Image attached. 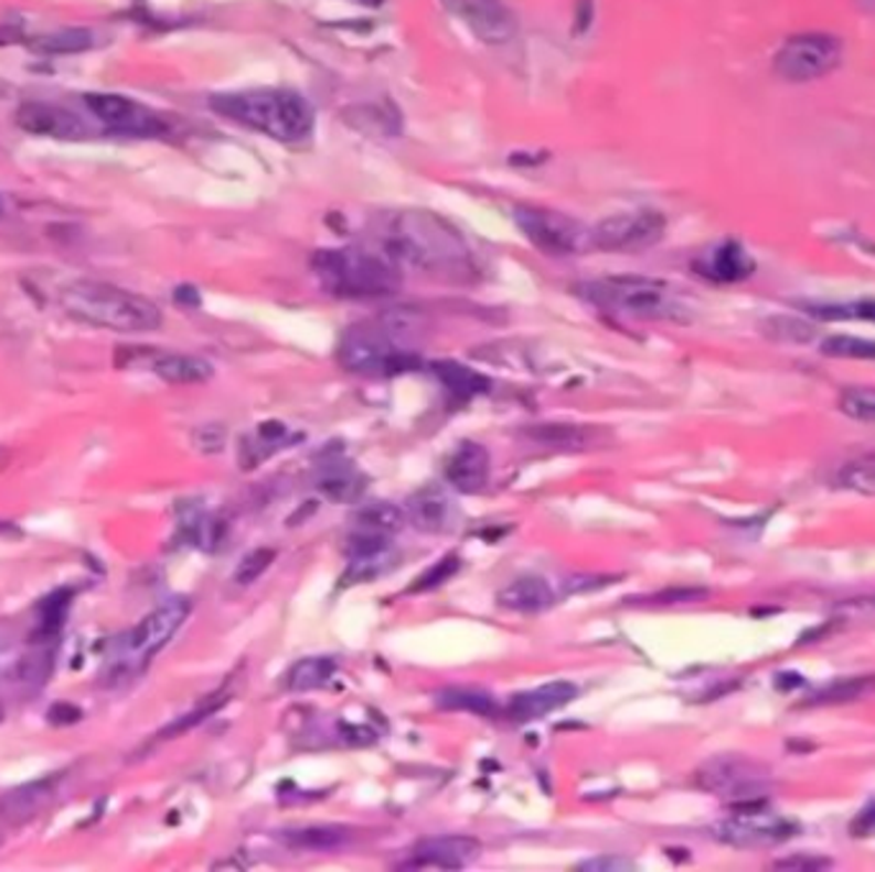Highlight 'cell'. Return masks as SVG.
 <instances>
[{
	"label": "cell",
	"mask_w": 875,
	"mask_h": 872,
	"mask_svg": "<svg viewBox=\"0 0 875 872\" xmlns=\"http://www.w3.org/2000/svg\"><path fill=\"white\" fill-rule=\"evenodd\" d=\"M382 254L399 269L459 281L473 274L467 241L430 210H403L392 215L382 236Z\"/></svg>",
	"instance_id": "6da1fadb"
},
{
	"label": "cell",
	"mask_w": 875,
	"mask_h": 872,
	"mask_svg": "<svg viewBox=\"0 0 875 872\" xmlns=\"http://www.w3.org/2000/svg\"><path fill=\"white\" fill-rule=\"evenodd\" d=\"M425 330L423 315L407 308L387 310L380 318L349 328L339 343V363L351 374L397 376L420 369L413 341Z\"/></svg>",
	"instance_id": "7a4b0ae2"
},
{
	"label": "cell",
	"mask_w": 875,
	"mask_h": 872,
	"mask_svg": "<svg viewBox=\"0 0 875 872\" xmlns=\"http://www.w3.org/2000/svg\"><path fill=\"white\" fill-rule=\"evenodd\" d=\"M211 108L238 126H246L282 143H300L310 139L312 128H316V108L308 98L287 91V87L221 93L211 98Z\"/></svg>",
	"instance_id": "3957f363"
},
{
	"label": "cell",
	"mask_w": 875,
	"mask_h": 872,
	"mask_svg": "<svg viewBox=\"0 0 875 872\" xmlns=\"http://www.w3.org/2000/svg\"><path fill=\"white\" fill-rule=\"evenodd\" d=\"M310 266L326 293L346 300H380L403 285V269L372 248H320Z\"/></svg>",
	"instance_id": "277c9868"
},
{
	"label": "cell",
	"mask_w": 875,
	"mask_h": 872,
	"mask_svg": "<svg viewBox=\"0 0 875 872\" xmlns=\"http://www.w3.org/2000/svg\"><path fill=\"white\" fill-rule=\"evenodd\" d=\"M60 305L75 320L118 333H149L162 326L154 302L106 281H72L60 293Z\"/></svg>",
	"instance_id": "5b68a950"
},
{
	"label": "cell",
	"mask_w": 875,
	"mask_h": 872,
	"mask_svg": "<svg viewBox=\"0 0 875 872\" xmlns=\"http://www.w3.org/2000/svg\"><path fill=\"white\" fill-rule=\"evenodd\" d=\"M579 295L594 308L638 320H689L686 305L671 285L653 277H605L579 285Z\"/></svg>",
	"instance_id": "8992f818"
},
{
	"label": "cell",
	"mask_w": 875,
	"mask_h": 872,
	"mask_svg": "<svg viewBox=\"0 0 875 872\" xmlns=\"http://www.w3.org/2000/svg\"><path fill=\"white\" fill-rule=\"evenodd\" d=\"M515 223L520 233L545 256H576L591 248V228L561 210L517 205Z\"/></svg>",
	"instance_id": "52a82bcc"
},
{
	"label": "cell",
	"mask_w": 875,
	"mask_h": 872,
	"mask_svg": "<svg viewBox=\"0 0 875 872\" xmlns=\"http://www.w3.org/2000/svg\"><path fill=\"white\" fill-rule=\"evenodd\" d=\"M842 42L824 31H807L797 34L778 50L773 60V72L786 83L804 85L822 79L840 67Z\"/></svg>",
	"instance_id": "ba28073f"
},
{
	"label": "cell",
	"mask_w": 875,
	"mask_h": 872,
	"mask_svg": "<svg viewBox=\"0 0 875 872\" xmlns=\"http://www.w3.org/2000/svg\"><path fill=\"white\" fill-rule=\"evenodd\" d=\"M696 783L706 794L729 798V801H737V806L762 801V796L773 786L766 765L743 755L712 757L696 770Z\"/></svg>",
	"instance_id": "9c48e42d"
},
{
	"label": "cell",
	"mask_w": 875,
	"mask_h": 872,
	"mask_svg": "<svg viewBox=\"0 0 875 872\" xmlns=\"http://www.w3.org/2000/svg\"><path fill=\"white\" fill-rule=\"evenodd\" d=\"M669 221L661 210L640 208L607 215L591 228V248L605 254H638L661 244Z\"/></svg>",
	"instance_id": "30bf717a"
},
{
	"label": "cell",
	"mask_w": 875,
	"mask_h": 872,
	"mask_svg": "<svg viewBox=\"0 0 875 872\" xmlns=\"http://www.w3.org/2000/svg\"><path fill=\"white\" fill-rule=\"evenodd\" d=\"M799 821L783 817V813L768 811L762 801H753L737 806L733 817L722 819L714 827V834L725 844L748 847L750 850V847H773L789 842L793 834H799Z\"/></svg>",
	"instance_id": "8fae6325"
},
{
	"label": "cell",
	"mask_w": 875,
	"mask_h": 872,
	"mask_svg": "<svg viewBox=\"0 0 875 872\" xmlns=\"http://www.w3.org/2000/svg\"><path fill=\"white\" fill-rule=\"evenodd\" d=\"M346 559L349 565L346 573H343L341 586H353L382 578L384 573L395 568L399 563V551L392 545V535L353 528L346 540Z\"/></svg>",
	"instance_id": "7c38bea8"
},
{
	"label": "cell",
	"mask_w": 875,
	"mask_h": 872,
	"mask_svg": "<svg viewBox=\"0 0 875 872\" xmlns=\"http://www.w3.org/2000/svg\"><path fill=\"white\" fill-rule=\"evenodd\" d=\"M85 105L90 108V113L100 120V124L110 126L114 131L128 134V136H141V139L167 134V124L157 116L154 110L147 108V105L131 100V98H126V95L87 93Z\"/></svg>",
	"instance_id": "4fadbf2b"
},
{
	"label": "cell",
	"mask_w": 875,
	"mask_h": 872,
	"mask_svg": "<svg viewBox=\"0 0 875 872\" xmlns=\"http://www.w3.org/2000/svg\"><path fill=\"white\" fill-rule=\"evenodd\" d=\"M190 615L188 599H172L157 607L151 615L143 617L126 637L128 656H134L143 666L147 660L157 656L167 642L177 635V629L184 625V619Z\"/></svg>",
	"instance_id": "5bb4252c"
},
{
	"label": "cell",
	"mask_w": 875,
	"mask_h": 872,
	"mask_svg": "<svg viewBox=\"0 0 875 872\" xmlns=\"http://www.w3.org/2000/svg\"><path fill=\"white\" fill-rule=\"evenodd\" d=\"M692 269L700 277L714 281V285H737V281L750 279L758 264L740 241L729 238L717 246L704 248L692 262Z\"/></svg>",
	"instance_id": "9a60e30c"
},
{
	"label": "cell",
	"mask_w": 875,
	"mask_h": 872,
	"mask_svg": "<svg viewBox=\"0 0 875 872\" xmlns=\"http://www.w3.org/2000/svg\"><path fill=\"white\" fill-rule=\"evenodd\" d=\"M481 42L504 44L517 34V21L500 0H446Z\"/></svg>",
	"instance_id": "2e32d148"
},
{
	"label": "cell",
	"mask_w": 875,
	"mask_h": 872,
	"mask_svg": "<svg viewBox=\"0 0 875 872\" xmlns=\"http://www.w3.org/2000/svg\"><path fill=\"white\" fill-rule=\"evenodd\" d=\"M369 487L366 474L343 454H326L316 466V489L328 502L353 504L364 497Z\"/></svg>",
	"instance_id": "e0dca14e"
},
{
	"label": "cell",
	"mask_w": 875,
	"mask_h": 872,
	"mask_svg": "<svg viewBox=\"0 0 875 872\" xmlns=\"http://www.w3.org/2000/svg\"><path fill=\"white\" fill-rule=\"evenodd\" d=\"M15 126L31 136L46 139H83L85 124L75 113L52 103H23L15 110Z\"/></svg>",
	"instance_id": "ac0fdd59"
},
{
	"label": "cell",
	"mask_w": 875,
	"mask_h": 872,
	"mask_svg": "<svg viewBox=\"0 0 875 872\" xmlns=\"http://www.w3.org/2000/svg\"><path fill=\"white\" fill-rule=\"evenodd\" d=\"M492 458L481 443L463 440L446 461V479L459 495H479L489 483Z\"/></svg>",
	"instance_id": "d6986e66"
},
{
	"label": "cell",
	"mask_w": 875,
	"mask_h": 872,
	"mask_svg": "<svg viewBox=\"0 0 875 872\" xmlns=\"http://www.w3.org/2000/svg\"><path fill=\"white\" fill-rule=\"evenodd\" d=\"M579 696V689L568 681H553L545 685H537V689H530L523 693H515L510 699V704L504 712L512 719V722H535V719H543L558 709H564L566 704Z\"/></svg>",
	"instance_id": "ffe728a7"
},
{
	"label": "cell",
	"mask_w": 875,
	"mask_h": 872,
	"mask_svg": "<svg viewBox=\"0 0 875 872\" xmlns=\"http://www.w3.org/2000/svg\"><path fill=\"white\" fill-rule=\"evenodd\" d=\"M481 844L473 837H428L420 839L413 850L417 868L461 870L477 862Z\"/></svg>",
	"instance_id": "44dd1931"
},
{
	"label": "cell",
	"mask_w": 875,
	"mask_h": 872,
	"mask_svg": "<svg viewBox=\"0 0 875 872\" xmlns=\"http://www.w3.org/2000/svg\"><path fill=\"white\" fill-rule=\"evenodd\" d=\"M405 514H407V522L413 524V528L430 532L433 535V532H444L448 524H451L453 507H451V499L446 497L444 489L425 487L420 491H415V495L407 499Z\"/></svg>",
	"instance_id": "7402d4cb"
},
{
	"label": "cell",
	"mask_w": 875,
	"mask_h": 872,
	"mask_svg": "<svg viewBox=\"0 0 875 872\" xmlns=\"http://www.w3.org/2000/svg\"><path fill=\"white\" fill-rule=\"evenodd\" d=\"M556 594L551 584L541 576H523L515 578L497 594V604L508 612H520V615H535V612L548 609Z\"/></svg>",
	"instance_id": "603a6c76"
},
{
	"label": "cell",
	"mask_w": 875,
	"mask_h": 872,
	"mask_svg": "<svg viewBox=\"0 0 875 872\" xmlns=\"http://www.w3.org/2000/svg\"><path fill=\"white\" fill-rule=\"evenodd\" d=\"M282 842L292 850L305 852H341L353 844V831L346 827H302L282 831Z\"/></svg>",
	"instance_id": "cb8c5ba5"
},
{
	"label": "cell",
	"mask_w": 875,
	"mask_h": 872,
	"mask_svg": "<svg viewBox=\"0 0 875 872\" xmlns=\"http://www.w3.org/2000/svg\"><path fill=\"white\" fill-rule=\"evenodd\" d=\"M154 374L170 384H203L215 374L213 363L190 353H162L151 363Z\"/></svg>",
	"instance_id": "d4e9b609"
},
{
	"label": "cell",
	"mask_w": 875,
	"mask_h": 872,
	"mask_svg": "<svg viewBox=\"0 0 875 872\" xmlns=\"http://www.w3.org/2000/svg\"><path fill=\"white\" fill-rule=\"evenodd\" d=\"M52 796V780L29 783V786L13 788L0 796V819L8 823H19L34 817Z\"/></svg>",
	"instance_id": "484cf974"
},
{
	"label": "cell",
	"mask_w": 875,
	"mask_h": 872,
	"mask_svg": "<svg viewBox=\"0 0 875 872\" xmlns=\"http://www.w3.org/2000/svg\"><path fill=\"white\" fill-rule=\"evenodd\" d=\"M290 443H295V435L287 430L282 423H264L252 438L241 443V466L244 468L259 466L262 461H267L271 454H277L279 448L290 446Z\"/></svg>",
	"instance_id": "4316f807"
},
{
	"label": "cell",
	"mask_w": 875,
	"mask_h": 872,
	"mask_svg": "<svg viewBox=\"0 0 875 872\" xmlns=\"http://www.w3.org/2000/svg\"><path fill=\"white\" fill-rule=\"evenodd\" d=\"M433 374H436L438 382L444 384L448 392L461 400L477 397V394H484L489 392V386H492L484 374H479V371H473L471 366H467V363L459 361H436L433 363Z\"/></svg>",
	"instance_id": "83f0119b"
},
{
	"label": "cell",
	"mask_w": 875,
	"mask_h": 872,
	"mask_svg": "<svg viewBox=\"0 0 875 872\" xmlns=\"http://www.w3.org/2000/svg\"><path fill=\"white\" fill-rule=\"evenodd\" d=\"M335 673H339V660L328 658V656H310V658L297 660V663L290 668L287 685H290V691H295V693L316 691V689H323V685L331 683Z\"/></svg>",
	"instance_id": "f1b7e54d"
},
{
	"label": "cell",
	"mask_w": 875,
	"mask_h": 872,
	"mask_svg": "<svg viewBox=\"0 0 875 872\" xmlns=\"http://www.w3.org/2000/svg\"><path fill=\"white\" fill-rule=\"evenodd\" d=\"M525 433H527V438L541 443V446H548L556 450H584V448H589L594 440H597V433L589 430V427H579V425L551 423V425L527 427Z\"/></svg>",
	"instance_id": "f546056e"
},
{
	"label": "cell",
	"mask_w": 875,
	"mask_h": 872,
	"mask_svg": "<svg viewBox=\"0 0 875 872\" xmlns=\"http://www.w3.org/2000/svg\"><path fill=\"white\" fill-rule=\"evenodd\" d=\"M436 704L446 712H471L479 716H494L500 712L492 693L469 689V685H453V689H444L436 693Z\"/></svg>",
	"instance_id": "4dcf8cb0"
},
{
	"label": "cell",
	"mask_w": 875,
	"mask_h": 872,
	"mask_svg": "<svg viewBox=\"0 0 875 872\" xmlns=\"http://www.w3.org/2000/svg\"><path fill=\"white\" fill-rule=\"evenodd\" d=\"M93 42H95L93 31H87V29H60V31H52V34L36 36L34 42H31V50L39 52V54H50V56L79 54V52L90 50Z\"/></svg>",
	"instance_id": "1f68e13d"
},
{
	"label": "cell",
	"mask_w": 875,
	"mask_h": 872,
	"mask_svg": "<svg viewBox=\"0 0 875 872\" xmlns=\"http://www.w3.org/2000/svg\"><path fill=\"white\" fill-rule=\"evenodd\" d=\"M353 522H356V528H361V530H374V532H384V535H395V532L405 528L407 514H405V510H399V507L390 504V502H376V504L361 507L356 517H353Z\"/></svg>",
	"instance_id": "d6a6232c"
},
{
	"label": "cell",
	"mask_w": 875,
	"mask_h": 872,
	"mask_svg": "<svg viewBox=\"0 0 875 872\" xmlns=\"http://www.w3.org/2000/svg\"><path fill=\"white\" fill-rule=\"evenodd\" d=\"M70 604H72V594L67 588H62V592H54L46 596V599L39 604V627L31 640H52L54 635H60V629L64 627V621H67V612H70Z\"/></svg>",
	"instance_id": "836d02e7"
},
{
	"label": "cell",
	"mask_w": 875,
	"mask_h": 872,
	"mask_svg": "<svg viewBox=\"0 0 875 872\" xmlns=\"http://www.w3.org/2000/svg\"><path fill=\"white\" fill-rule=\"evenodd\" d=\"M182 535L190 540L195 547L203 551H215L221 545V540L226 538V524H223L215 514L195 512L188 522L182 524Z\"/></svg>",
	"instance_id": "e575fe53"
},
{
	"label": "cell",
	"mask_w": 875,
	"mask_h": 872,
	"mask_svg": "<svg viewBox=\"0 0 875 872\" xmlns=\"http://www.w3.org/2000/svg\"><path fill=\"white\" fill-rule=\"evenodd\" d=\"M819 351L830 359H853V361H875V341L857 336H830L824 338Z\"/></svg>",
	"instance_id": "d590c367"
},
{
	"label": "cell",
	"mask_w": 875,
	"mask_h": 872,
	"mask_svg": "<svg viewBox=\"0 0 875 872\" xmlns=\"http://www.w3.org/2000/svg\"><path fill=\"white\" fill-rule=\"evenodd\" d=\"M809 312L819 320H865L875 322V300L840 302V305H812Z\"/></svg>",
	"instance_id": "8d00e7d4"
},
{
	"label": "cell",
	"mask_w": 875,
	"mask_h": 872,
	"mask_svg": "<svg viewBox=\"0 0 875 872\" xmlns=\"http://www.w3.org/2000/svg\"><path fill=\"white\" fill-rule=\"evenodd\" d=\"M840 410L850 419L875 423V390L871 386H850L840 394Z\"/></svg>",
	"instance_id": "74e56055"
},
{
	"label": "cell",
	"mask_w": 875,
	"mask_h": 872,
	"mask_svg": "<svg viewBox=\"0 0 875 872\" xmlns=\"http://www.w3.org/2000/svg\"><path fill=\"white\" fill-rule=\"evenodd\" d=\"M277 561V551L271 547H256V551L246 553L234 571V581L238 586L254 584L256 578H262L269 571V565Z\"/></svg>",
	"instance_id": "f35d334b"
},
{
	"label": "cell",
	"mask_w": 875,
	"mask_h": 872,
	"mask_svg": "<svg viewBox=\"0 0 875 872\" xmlns=\"http://www.w3.org/2000/svg\"><path fill=\"white\" fill-rule=\"evenodd\" d=\"M461 568V559L456 553H448L444 561H438L436 565H430L428 571L423 573L420 578L415 581L413 586L407 588V594H417V592H433V588L444 586L446 581H451L456 573Z\"/></svg>",
	"instance_id": "ab89813d"
},
{
	"label": "cell",
	"mask_w": 875,
	"mask_h": 872,
	"mask_svg": "<svg viewBox=\"0 0 875 872\" xmlns=\"http://www.w3.org/2000/svg\"><path fill=\"white\" fill-rule=\"evenodd\" d=\"M875 685V676H863V678H847V681L832 683L830 689L819 691L814 704H837V701H853L863 693H868Z\"/></svg>",
	"instance_id": "60d3db41"
},
{
	"label": "cell",
	"mask_w": 875,
	"mask_h": 872,
	"mask_svg": "<svg viewBox=\"0 0 875 872\" xmlns=\"http://www.w3.org/2000/svg\"><path fill=\"white\" fill-rule=\"evenodd\" d=\"M840 487L863 491V495H875V456L861 458V461H853L842 468Z\"/></svg>",
	"instance_id": "b9f144b4"
},
{
	"label": "cell",
	"mask_w": 875,
	"mask_h": 872,
	"mask_svg": "<svg viewBox=\"0 0 875 872\" xmlns=\"http://www.w3.org/2000/svg\"><path fill=\"white\" fill-rule=\"evenodd\" d=\"M52 673V652L44 650V652H29V656H23L19 660V666H15V678H19L21 683L31 685V689H36V685H42L46 678Z\"/></svg>",
	"instance_id": "7bdbcfd3"
},
{
	"label": "cell",
	"mask_w": 875,
	"mask_h": 872,
	"mask_svg": "<svg viewBox=\"0 0 875 872\" xmlns=\"http://www.w3.org/2000/svg\"><path fill=\"white\" fill-rule=\"evenodd\" d=\"M832 615L837 621H850V625H875V594L842 602Z\"/></svg>",
	"instance_id": "ee69618b"
},
{
	"label": "cell",
	"mask_w": 875,
	"mask_h": 872,
	"mask_svg": "<svg viewBox=\"0 0 875 872\" xmlns=\"http://www.w3.org/2000/svg\"><path fill=\"white\" fill-rule=\"evenodd\" d=\"M226 699L228 696H221V699H211L207 701L205 706H200V709H195V712H190V714H184L182 719H177L174 724H170V726H164L162 732H159V737L162 740H172V737H177V734H182V732H188V730H192V726L195 724H200L203 722V719H207L211 714H215L218 712V709L226 704Z\"/></svg>",
	"instance_id": "f6af8a7d"
},
{
	"label": "cell",
	"mask_w": 875,
	"mask_h": 872,
	"mask_svg": "<svg viewBox=\"0 0 875 872\" xmlns=\"http://www.w3.org/2000/svg\"><path fill=\"white\" fill-rule=\"evenodd\" d=\"M192 443H195L200 454H218V450L226 446V430H223L221 425L198 427V430L192 433Z\"/></svg>",
	"instance_id": "bcb514c9"
},
{
	"label": "cell",
	"mask_w": 875,
	"mask_h": 872,
	"mask_svg": "<svg viewBox=\"0 0 875 872\" xmlns=\"http://www.w3.org/2000/svg\"><path fill=\"white\" fill-rule=\"evenodd\" d=\"M79 719H83V709L70 704V701H60V704H54L50 712H46V722L54 726H72L77 724Z\"/></svg>",
	"instance_id": "7dc6e473"
},
{
	"label": "cell",
	"mask_w": 875,
	"mask_h": 872,
	"mask_svg": "<svg viewBox=\"0 0 875 872\" xmlns=\"http://www.w3.org/2000/svg\"><path fill=\"white\" fill-rule=\"evenodd\" d=\"M612 581H617V578H605V576H591V573H579V576H574L572 581H568V592H574V594H584V592H591V588H597V586H607V584H612Z\"/></svg>",
	"instance_id": "c3c4849f"
},
{
	"label": "cell",
	"mask_w": 875,
	"mask_h": 872,
	"mask_svg": "<svg viewBox=\"0 0 875 872\" xmlns=\"http://www.w3.org/2000/svg\"><path fill=\"white\" fill-rule=\"evenodd\" d=\"M630 862H622V858H591L579 865L584 872H607V870H630Z\"/></svg>",
	"instance_id": "681fc988"
},
{
	"label": "cell",
	"mask_w": 875,
	"mask_h": 872,
	"mask_svg": "<svg viewBox=\"0 0 875 872\" xmlns=\"http://www.w3.org/2000/svg\"><path fill=\"white\" fill-rule=\"evenodd\" d=\"M807 858H786L783 862H776L778 870H822V868H830V862L824 858H809V862H804Z\"/></svg>",
	"instance_id": "f907efd6"
},
{
	"label": "cell",
	"mask_w": 875,
	"mask_h": 872,
	"mask_svg": "<svg viewBox=\"0 0 875 872\" xmlns=\"http://www.w3.org/2000/svg\"><path fill=\"white\" fill-rule=\"evenodd\" d=\"M873 829H875V798L865 806V811L855 821V831H861V834H868Z\"/></svg>",
	"instance_id": "816d5d0a"
},
{
	"label": "cell",
	"mask_w": 875,
	"mask_h": 872,
	"mask_svg": "<svg viewBox=\"0 0 875 872\" xmlns=\"http://www.w3.org/2000/svg\"><path fill=\"white\" fill-rule=\"evenodd\" d=\"M174 300L180 302V305H190V308H198V305H200V297H198V293L192 287H180V289H177Z\"/></svg>",
	"instance_id": "f5cc1de1"
},
{
	"label": "cell",
	"mask_w": 875,
	"mask_h": 872,
	"mask_svg": "<svg viewBox=\"0 0 875 872\" xmlns=\"http://www.w3.org/2000/svg\"><path fill=\"white\" fill-rule=\"evenodd\" d=\"M0 847H3V837H0Z\"/></svg>",
	"instance_id": "db71d44e"
}]
</instances>
